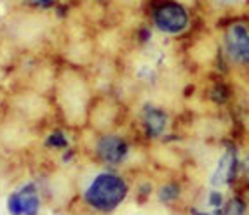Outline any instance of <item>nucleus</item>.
Returning a JSON list of instances; mask_svg holds the SVG:
<instances>
[{
	"mask_svg": "<svg viewBox=\"0 0 249 215\" xmlns=\"http://www.w3.org/2000/svg\"><path fill=\"white\" fill-rule=\"evenodd\" d=\"M216 50L237 82L249 78V14H233L216 21Z\"/></svg>",
	"mask_w": 249,
	"mask_h": 215,
	"instance_id": "nucleus-1",
	"label": "nucleus"
},
{
	"mask_svg": "<svg viewBox=\"0 0 249 215\" xmlns=\"http://www.w3.org/2000/svg\"><path fill=\"white\" fill-rule=\"evenodd\" d=\"M56 82V99L65 122H68V125H84L94 101L89 82L75 70L63 71Z\"/></svg>",
	"mask_w": 249,
	"mask_h": 215,
	"instance_id": "nucleus-2",
	"label": "nucleus"
},
{
	"mask_svg": "<svg viewBox=\"0 0 249 215\" xmlns=\"http://www.w3.org/2000/svg\"><path fill=\"white\" fill-rule=\"evenodd\" d=\"M148 14L152 26L171 38L185 37L196 25L190 0H150Z\"/></svg>",
	"mask_w": 249,
	"mask_h": 215,
	"instance_id": "nucleus-3",
	"label": "nucleus"
},
{
	"mask_svg": "<svg viewBox=\"0 0 249 215\" xmlns=\"http://www.w3.org/2000/svg\"><path fill=\"white\" fill-rule=\"evenodd\" d=\"M127 195V184L117 174H105L96 175L94 181L86 189V201L89 207L100 212H112L115 210Z\"/></svg>",
	"mask_w": 249,
	"mask_h": 215,
	"instance_id": "nucleus-4",
	"label": "nucleus"
},
{
	"mask_svg": "<svg viewBox=\"0 0 249 215\" xmlns=\"http://www.w3.org/2000/svg\"><path fill=\"white\" fill-rule=\"evenodd\" d=\"M241 156L242 151L233 139L223 141L221 151L218 153L211 174L208 177V186L213 189H235L241 172Z\"/></svg>",
	"mask_w": 249,
	"mask_h": 215,
	"instance_id": "nucleus-5",
	"label": "nucleus"
},
{
	"mask_svg": "<svg viewBox=\"0 0 249 215\" xmlns=\"http://www.w3.org/2000/svg\"><path fill=\"white\" fill-rule=\"evenodd\" d=\"M96 156L105 163L110 165H119L125 160L129 153V142L124 136L112 132H105L96 139L94 146Z\"/></svg>",
	"mask_w": 249,
	"mask_h": 215,
	"instance_id": "nucleus-6",
	"label": "nucleus"
},
{
	"mask_svg": "<svg viewBox=\"0 0 249 215\" xmlns=\"http://www.w3.org/2000/svg\"><path fill=\"white\" fill-rule=\"evenodd\" d=\"M38 208H40V200L34 184L23 186L7 200V210L11 215H37Z\"/></svg>",
	"mask_w": 249,
	"mask_h": 215,
	"instance_id": "nucleus-7",
	"label": "nucleus"
},
{
	"mask_svg": "<svg viewBox=\"0 0 249 215\" xmlns=\"http://www.w3.org/2000/svg\"><path fill=\"white\" fill-rule=\"evenodd\" d=\"M142 127L148 139H160L169 127V115L166 108L157 104H146L142 111Z\"/></svg>",
	"mask_w": 249,
	"mask_h": 215,
	"instance_id": "nucleus-8",
	"label": "nucleus"
},
{
	"mask_svg": "<svg viewBox=\"0 0 249 215\" xmlns=\"http://www.w3.org/2000/svg\"><path fill=\"white\" fill-rule=\"evenodd\" d=\"M197 4H200L208 16L216 17V21L249 11V0H197Z\"/></svg>",
	"mask_w": 249,
	"mask_h": 215,
	"instance_id": "nucleus-9",
	"label": "nucleus"
},
{
	"mask_svg": "<svg viewBox=\"0 0 249 215\" xmlns=\"http://www.w3.org/2000/svg\"><path fill=\"white\" fill-rule=\"evenodd\" d=\"M206 99L216 108H225L233 103L235 99V85L230 83V80L223 75H220L216 80H213L206 89Z\"/></svg>",
	"mask_w": 249,
	"mask_h": 215,
	"instance_id": "nucleus-10",
	"label": "nucleus"
},
{
	"mask_svg": "<svg viewBox=\"0 0 249 215\" xmlns=\"http://www.w3.org/2000/svg\"><path fill=\"white\" fill-rule=\"evenodd\" d=\"M221 215H249V200L241 191H233L225 201Z\"/></svg>",
	"mask_w": 249,
	"mask_h": 215,
	"instance_id": "nucleus-11",
	"label": "nucleus"
},
{
	"mask_svg": "<svg viewBox=\"0 0 249 215\" xmlns=\"http://www.w3.org/2000/svg\"><path fill=\"white\" fill-rule=\"evenodd\" d=\"M233 191H241L242 195L249 200V148L242 151L241 156V172H239V182Z\"/></svg>",
	"mask_w": 249,
	"mask_h": 215,
	"instance_id": "nucleus-12",
	"label": "nucleus"
},
{
	"mask_svg": "<svg viewBox=\"0 0 249 215\" xmlns=\"http://www.w3.org/2000/svg\"><path fill=\"white\" fill-rule=\"evenodd\" d=\"M179 195H181V187H179L178 182H167V184H164V186L160 187V191H159L160 201H166V203L176 201V200L179 198Z\"/></svg>",
	"mask_w": 249,
	"mask_h": 215,
	"instance_id": "nucleus-13",
	"label": "nucleus"
},
{
	"mask_svg": "<svg viewBox=\"0 0 249 215\" xmlns=\"http://www.w3.org/2000/svg\"><path fill=\"white\" fill-rule=\"evenodd\" d=\"M190 215H216L211 210H202V208H192Z\"/></svg>",
	"mask_w": 249,
	"mask_h": 215,
	"instance_id": "nucleus-14",
	"label": "nucleus"
},
{
	"mask_svg": "<svg viewBox=\"0 0 249 215\" xmlns=\"http://www.w3.org/2000/svg\"><path fill=\"white\" fill-rule=\"evenodd\" d=\"M242 83L246 85V91H248V95H249V78H248V80H244Z\"/></svg>",
	"mask_w": 249,
	"mask_h": 215,
	"instance_id": "nucleus-15",
	"label": "nucleus"
},
{
	"mask_svg": "<svg viewBox=\"0 0 249 215\" xmlns=\"http://www.w3.org/2000/svg\"><path fill=\"white\" fill-rule=\"evenodd\" d=\"M248 14H249V11H248Z\"/></svg>",
	"mask_w": 249,
	"mask_h": 215,
	"instance_id": "nucleus-16",
	"label": "nucleus"
}]
</instances>
